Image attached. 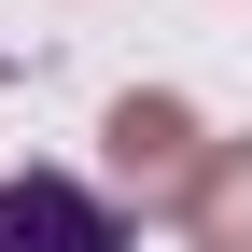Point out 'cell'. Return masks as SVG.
I'll list each match as a JSON object with an SVG mask.
<instances>
[{
    "label": "cell",
    "instance_id": "cell-2",
    "mask_svg": "<svg viewBox=\"0 0 252 252\" xmlns=\"http://www.w3.org/2000/svg\"><path fill=\"white\" fill-rule=\"evenodd\" d=\"M196 154H210V140L182 126V98H126V112H112V168L140 182L154 210H182V182H196Z\"/></svg>",
    "mask_w": 252,
    "mask_h": 252
},
{
    "label": "cell",
    "instance_id": "cell-3",
    "mask_svg": "<svg viewBox=\"0 0 252 252\" xmlns=\"http://www.w3.org/2000/svg\"><path fill=\"white\" fill-rule=\"evenodd\" d=\"M182 224H196L210 252H252V140H210L196 182H182Z\"/></svg>",
    "mask_w": 252,
    "mask_h": 252
},
{
    "label": "cell",
    "instance_id": "cell-1",
    "mask_svg": "<svg viewBox=\"0 0 252 252\" xmlns=\"http://www.w3.org/2000/svg\"><path fill=\"white\" fill-rule=\"evenodd\" d=\"M0 252H126V224L84 196L70 168H14V182H0Z\"/></svg>",
    "mask_w": 252,
    "mask_h": 252
}]
</instances>
